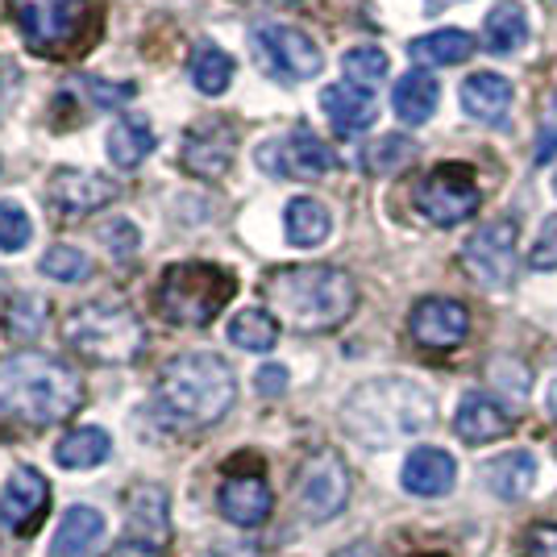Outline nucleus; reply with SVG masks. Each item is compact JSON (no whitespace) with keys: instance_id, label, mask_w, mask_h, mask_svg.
I'll return each instance as SVG.
<instances>
[{"instance_id":"9","label":"nucleus","mask_w":557,"mask_h":557,"mask_svg":"<svg viewBox=\"0 0 557 557\" xmlns=\"http://www.w3.org/2000/svg\"><path fill=\"white\" fill-rule=\"evenodd\" d=\"M9 13L34 54H63L79 38L88 0H9Z\"/></svg>"},{"instance_id":"7","label":"nucleus","mask_w":557,"mask_h":557,"mask_svg":"<svg viewBox=\"0 0 557 557\" xmlns=\"http://www.w3.org/2000/svg\"><path fill=\"white\" fill-rule=\"evenodd\" d=\"M483 205V187H479V175L474 166L466 163H442L433 166L417 187V209L429 225L437 230H454L470 221Z\"/></svg>"},{"instance_id":"25","label":"nucleus","mask_w":557,"mask_h":557,"mask_svg":"<svg viewBox=\"0 0 557 557\" xmlns=\"http://www.w3.org/2000/svg\"><path fill=\"white\" fill-rule=\"evenodd\" d=\"M437 100H442V88H437V79L429 71H408L392 92L395 116L404 125H424L429 116L437 113Z\"/></svg>"},{"instance_id":"11","label":"nucleus","mask_w":557,"mask_h":557,"mask_svg":"<svg viewBox=\"0 0 557 557\" xmlns=\"http://www.w3.org/2000/svg\"><path fill=\"white\" fill-rule=\"evenodd\" d=\"M516 242H520V225L511 216H495L487 225H479L462 246V271L479 287L504 292L516 278Z\"/></svg>"},{"instance_id":"38","label":"nucleus","mask_w":557,"mask_h":557,"mask_svg":"<svg viewBox=\"0 0 557 557\" xmlns=\"http://www.w3.org/2000/svg\"><path fill=\"white\" fill-rule=\"evenodd\" d=\"M96 237L109 246V255H113L116 262H129V258L138 255V246H141L138 230H134L129 221H121V216H116L113 225H100V230H96Z\"/></svg>"},{"instance_id":"18","label":"nucleus","mask_w":557,"mask_h":557,"mask_svg":"<svg viewBox=\"0 0 557 557\" xmlns=\"http://www.w3.org/2000/svg\"><path fill=\"white\" fill-rule=\"evenodd\" d=\"M399 483L408 495H420V499H442L454 491L458 483V462L437 449V445H417L408 458H404V470H399Z\"/></svg>"},{"instance_id":"30","label":"nucleus","mask_w":557,"mask_h":557,"mask_svg":"<svg viewBox=\"0 0 557 557\" xmlns=\"http://www.w3.org/2000/svg\"><path fill=\"white\" fill-rule=\"evenodd\" d=\"M483 42H487L491 54H516V50L529 42V17L520 4H495L483 22Z\"/></svg>"},{"instance_id":"15","label":"nucleus","mask_w":557,"mask_h":557,"mask_svg":"<svg viewBox=\"0 0 557 557\" xmlns=\"http://www.w3.org/2000/svg\"><path fill=\"white\" fill-rule=\"evenodd\" d=\"M47 508H50V483L34 466H17V470L9 474L4 491H0V524H4L9 533L29 536L42 524Z\"/></svg>"},{"instance_id":"13","label":"nucleus","mask_w":557,"mask_h":557,"mask_svg":"<svg viewBox=\"0 0 557 557\" xmlns=\"http://www.w3.org/2000/svg\"><path fill=\"white\" fill-rule=\"evenodd\" d=\"M237 154V129L221 116L196 121L180 141V166L196 180H221Z\"/></svg>"},{"instance_id":"1","label":"nucleus","mask_w":557,"mask_h":557,"mask_svg":"<svg viewBox=\"0 0 557 557\" xmlns=\"http://www.w3.org/2000/svg\"><path fill=\"white\" fill-rule=\"evenodd\" d=\"M84 404V379L63 358L17 349L0 358V412L34 429L71 420Z\"/></svg>"},{"instance_id":"28","label":"nucleus","mask_w":557,"mask_h":557,"mask_svg":"<svg viewBox=\"0 0 557 557\" xmlns=\"http://www.w3.org/2000/svg\"><path fill=\"white\" fill-rule=\"evenodd\" d=\"M283 230H287V242L292 246H300V250H312V246H321L329 233H333V216L321 200H312V196H296L287 212H283Z\"/></svg>"},{"instance_id":"36","label":"nucleus","mask_w":557,"mask_h":557,"mask_svg":"<svg viewBox=\"0 0 557 557\" xmlns=\"http://www.w3.org/2000/svg\"><path fill=\"white\" fill-rule=\"evenodd\" d=\"M417 159V146L412 138H404V134H387V138H379L374 146H367V171L371 175H392L399 166H408Z\"/></svg>"},{"instance_id":"50","label":"nucleus","mask_w":557,"mask_h":557,"mask_svg":"<svg viewBox=\"0 0 557 557\" xmlns=\"http://www.w3.org/2000/svg\"><path fill=\"white\" fill-rule=\"evenodd\" d=\"M267 4H287V0H267Z\"/></svg>"},{"instance_id":"39","label":"nucleus","mask_w":557,"mask_h":557,"mask_svg":"<svg viewBox=\"0 0 557 557\" xmlns=\"http://www.w3.org/2000/svg\"><path fill=\"white\" fill-rule=\"evenodd\" d=\"M84 92L92 96L96 109H121L134 100V84H109V79H96V75H84Z\"/></svg>"},{"instance_id":"4","label":"nucleus","mask_w":557,"mask_h":557,"mask_svg":"<svg viewBox=\"0 0 557 557\" xmlns=\"http://www.w3.org/2000/svg\"><path fill=\"white\" fill-rule=\"evenodd\" d=\"M437 420L433 395L420 392L408 379H371L346 399L342 424L358 445L383 449V445L408 442Z\"/></svg>"},{"instance_id":"29","label":"nucleus","mask_w":557,"mask_h":557,"mask_svg":"<svg viewBox=\"0 0 557 557\" xmlns=\"http://www.w3.org/2000/svg\"><path fill=\"white\" fill-rule=\"evenodd\" d=\"M474 50L479 47L466 29H433V34L417 38L408 54H412V63H424V67H454V63H466Z\"/></svg>"},{"instance_id":"42","label":"nucleus","mask_w":557,"mask_h":557,"mask_svg":"<svg viewBox=\"0 0 557 557\" xmlns=\"http://www.w3.org/2000/svg\"><path fill=\"white\" fill-rule=\"evenodd\" d=\"M22 96V67L13 59H0V116L9 113Z\"/></svg>"},{"instance_id":"43","label":"nucleus","mask_w":557,"mask_h":557,"mask_svg":"<svg viewBox=\"0 0 557 557\" xmlns=\"http://www.w3.org/2000/svg\"><path fill=\"white\" fill-rule=\"evenodd\" d=\"M524 557H557V524H533L524 533Z\"/></svg>"},{"instance_id":"21","label":"nucleus","mask_w":557,"mask_h":557,"mask_svg":"<svg viewBox=\"0 0 557 557\" xmlns=\"http://www.w3.org/2000/svg\"><path fill=\"white\" fill-rule=\"evenodd\" d=\"M462 109L483 125H508L511 109V79L499 71H479L462 84Z\"/></svg>"},{"instance_id":"26","label":"nucleus","mask_w":557,"mask_h":557,"mask_svg":"<svg viewBox=\"0 0 557 557\" xmlns=\"http://www.w3.org/2000/svg\"><path fill=\"white\" fill-rule=\"evenodd\" d=\"M125 516H129V529H134L138 541L163 545L166 536H171V524H166V491L163 487L129 491V499H125Z\"/></svg>"},{"instance_id":"24","label":"nucleus","mask_w":557,"mask_h":557,"mask_svg":"<svg viewBox=\"0 0 557 557\" xmlns=\"http://www.w3.org/2000/svg\"><path fill=\"white\" fill-rule=\"evenodd\" d=\"M104 150H109V163L121 166V171H134V166H141V163H146V154L154 150V129H150V121H146V116H138V113H125L113 129H109Z\"/></svg>"},{"instance_id":"12","label":"nucleus","mask_w":557,"mask_h":557,"mask_svg":"<svg viewBox=\"0 0 557 557\" xmlns=\"http://www.w3.org/2000/svg\"><path fill=\"white\" fill-rule=\"evenodd\" d=\"M255 163L275 180H321L337 166V154L312 129H292L283 138L262 141L255 150Z\"/></svg>"},{"instance_id":"35","label":"nucleus","mask_w":557,"mask_h":557,"mask_svg":"<svg viewBox=\"0 0 557 557\" xmlns=\"http://www.w3.org/2000/svg\"><path fill=\"white\" fill-rule=\"evenodd\" d=\"M38 271L59 283H79V278L92 275V258L75 246H50L47 255L38 258Z\"/></svg>"},{"instance_id":"19","label":"nucleus","mask_w":557,"mask_h":557,"mask_svg":"<svg viewBox=\"0 0 557 557\" xmlns=\"http://www.w3.org/2000/svg\"><path fill=\"white\" fill-rule=\"evenodd\" d=\"M321 113L329 116V125L342 134V138H354L362 129H371L374 116H379V104L367 88H354V84H329L321 92Z\"/></svg>"},{"instance_id":"22","label":"nucleus","mask_w":557,"mask_h":557,"mask_svg":"<svg viewBox=\"0 0 557 557\" xmlns=\"http://www.w3.org/2000/svg\"><path fill=\"white\" fill-rule=\"evenodd\" d=\"M479 479H483V487L495 495V499H524L536 483V458L529 449H511V454H499V458H491L483 470H479Z\"/></svg>"},{"instance_id":"5","label":"nucleus","mask_w":557,"mask_h":557,"mask_svg":"<svg viewBox=\"0 0 557 557\" xmlns=\"http://www.w3.org/2000/svg\"><path fill=\"white\" fill-rule=\"evenodd\" d=\"M71 354L96 367H125L146 349V325L125 300H88L71 308L63 321Z\"/></svg>"},{"instance_id":"8","label":"nucleus","mask_w":557,"mask_h":557,"mask_svg":"<svg viewBox=\"0 0 557 557\" xmlns=\"http://www.w3.org/2000/svg\"><path fill=\"white\" fill-rule=\"evenodd\" d=\"M250 47H255L258 67L267 71L271 79H283V84L312 79V75H321V67H325L321 47L304 29H296V25H283V22L255 25Z\"/></svg>"},{"instance_id":"47","label":"nucleus","mask_w":557,"mask_h":557,"mask_svg":"<svg viewBox=\"0 0 557 557\" xmlns=\"http://www.w3.org/2000/svg\"><path fill=\"white\" fill-rule=\"evenodd\" d=\"M545 412H549V417L557 420V379L549 383V395H545Z\"/></svg>"},{"instance_id":"16","label":"nucleus","mask_w":557,"mask_h":557,"mask_svg":"<svg viewBox=\"0 0 557 557\" xmlns=\"http://www.w3.org/2000/svg\"><path fill=\"white\" fill-rule=\"evenodd\" d=\"M408 333L424 349H458L470 333V312H466V304L449 300V296H429L412 308Z\"/></svg>"},{"instance_id":"33","label":"nucleus","mask_w":557,"mask_h":557,"mask_svg":"<svg viewBox=\"0 0 557 557\" xmlns=\"http://www.w3.org/2000/svg\"><path fill=\"white\" fill-rule=\"evenodd\" d=\"M47 321H50V300L47 296L25 292V296H17V300L9 304V312H4V333H9L13 342H34V337H42Z\"/></svg>"},{"instance_id":"37","label":"nucleus","mask_w":557,"mask_h":557,"mask_svg":"<svg viewBox=\"0 0 557 557\" xmlns=\"http://www.w3.org/2000/svg\"><path fill=\"white\" fill-rule=\"evenodd\" d=\"M29 237H34V225H29L22 205L0 200V250L4 255H17V250L29 246Z\"/></svg>"},{"instance_id":"27","label":"nucleus","mask_w":557,"mask_h":557,"mask_svg":"<svg viewBox=\"0 0 557 557\" xmlns=\"http://www.w3.org/2000/svg\"><path fill=\"white\" fill-rule=\"evenodd\" d=\"M109 454H113V437L104 429H92V424L71 429L67 437L54 445V462L63 470H96V466L109 462Z\"/></svg>"},{"instance_id":"17","label":"nucleus","mask_w":557,"mask_h":557,"mask_svg":"<svg viewBox=\"0 0 557 557\" xmlns=\"http://www.w3.org/2000/svg\"><path fill=\"white\" fill-rule=\"evenodd\" d=\"M116 200V184L96 175V171H75V166H63L54 171L47 184V205L63 216H88V212L104 209Z\"/></svg>"},{"instance_id":"46","label":"nucleus","mask_w":557,"mask_h":557,"mask_svg":"<svg viewBox=\"0 0 557 557\" xmlns=\"http://www.w3.org/2000/svg\"><path fill=\"white\" fill-rule=\"evenodd\" d=\"M333 557H379V549H374V545H367V541H358V545H346V549H337Z\"/></svg>"},{"instance_id":"14","label":"nucleus","mask_w":557,"mask_h":557,"mask_svg":"<svg viewBox=\"0 0 557 557\" xmlns=\"http://www.w3.org/2000/svg\"><path fill=\"white\" fill-rule=\"evenodd\" d=\"M216 508L221 516L237 524V529H258V524H267L271 520V508H275V495L267 487V479H262V466H250V470H242V466L233 462L230 474H225V483L216 491Z\"/></svg>"},{"instance_id":"23","label":"nucleus","mask_w":557,"mask_h":557,"mask_svg":"<svg viewBox=\"0 0 557 557\" xmlns=\"http://www.w3.org/2000/svg\"><path fill=\"white\" fill-rule=\"evenodd\" d=\"M100 536H104V516L88 504H75L50 536V557H88Z\"/></svg>"},{"instance_id":"6","label":"nucleus","mask_w":557,"mask_h":557,"mask_svg":"<svg viewBox=\"0 0 557 557\" xmlns=\"http://www.w3.org/2000/svg\"><path fill=\"white\" fill-rule=\"evenodd\" d=\"M237 278L216 262H180L159 278V312L171 325H212V317L233 300Z\"/></svg>"},{"instance_id":"32","label":"nucleus","mask_w":557,"mask_h":557,"mask_svg":"<svg viewBox=\"0 0 557 557\" xmlns=\"http://www.w3.org/2000/svg\"><path fill=\"white\" fill-rule=\"evenodd\" d=\"M230 342L237 349H250V354H267L278 342V321L262 308H246L230 321Z\"/></svg>"},{"instance_id":"20","label":"nucleus","mask_w":557,"mask_h":557,"mask_svg":"<svg viewBox=\"0 0 557 557\" xmlns=\"http://www.w3.org/2000/svg\"><path fill=\"white\" fill-rule=\"evenodd\" d=\"M454 433L470 445H487V442H499V437H508L511 433V417L508 408L499 404V399H491V395H466L462 404H458V417H454Z\"/></svg>"},{"instance_id":"40","label":"nucleus","mask_w":557,"mask_h":557,"mask_svg":"<svg viewBox=\"0 0 557 557\" xmlns=\"http://www.w3.org/2000/svg\"><path fill=\"white\" fill-rule=\"evenodd\" d=\"M529 267L533 271H557V216H549L536 233L533 250H529Z\"/></svg>"},{"instance_id":"41","label":"nucleus","mask_w":557,"mask_h":557,"mask_svg":"<svg viewBox=\"0 0 557 557\" xmlns=\"http://www.w3.org/2000/svg\"><path fill=\"white\" fill-rule=\"evenodd\" d=\"M557 154V96L545 100V113L536 125V163H549Z\"/></svg>"},{"instance_id":"49","label":"nucleus","mask_w":557,"mask_h":557,"mask_svg":"<svg viewBox=\"0 0 557 557\" xmlns=\"http://www.w3.org/2000/svg\"><path fill=\"white\" fill-rule=\"evenodd\" d=\"M205 557H255V554H246V549H212Z\"/></svg>"},{"instance_id":"44","label":"nucleus","mask_w":557,"mask_h":557,"mask_svg":"<svg viewBox=\"0 0 557 557\" xmlns=\"http://www.w3.org/2000/svg\"><path fill=\"white\" fill-rule=\"evenodd\" d=\"M104 557H163V549H159V545H150V541H138V536H129V541L113 545V554H104Z\"/></svg>"},{"instance_id":"31","label":"nucleus","mask_w":557,"mask_h":557,"mask_svg":"<svg viewBox=\"0 0 557 557\" xmlns=\"http://www.w3.org/2000/svg\"><path fill=\"white\" fill-rule=\"evenodd\" d=\"M187 75H191L196 92L221 96L225 88H230V79H233V59H230V50H221L216 42H200V47L191 50V63H187Z\"/></svg>"},{"instance_id":"45","label":"nucleus","mask_w":557,"mask_h":557,"mask_svg":"<svg viewBox=\"0 0 557 557\" xmlns=\"http://www.w3.org/2000/svg\"><path fill=\"white\" fill-rule=\"evenodd\" d=\"M258 392L283 395L287 392V371H283V367H262V371H258Z\"/></svg>"},{"instance_id":"10","label":"nucleus","mask_w":557,"mask_h":557,"mask_svg":"<svg viewBox=\"0 0 557 557\" xmlns=\"http://www.w3.org/2000/svg\"><path fill=\"white\" fill-rule=\"evenodd\" d=\"M349 487H354V479H349L346 458L333 449H317L296 470V508L304 520L325 524L349 504Z\"/></svg>"},{"instance_id":"48","label":"nucleus","mask_w":557,"mask_h":557,"mask_svg":"<svg viewBox=\"0 0 557 557\" xmlns=\"http://www.w3.org/2000/svg\"><path fill=\"white\" fill-rule=\"evenodd\" d=\"M449 4H458V0H424L429 13H442V9H449Z\"/></svg>"},{"instance_id":"2","label":"nucleus","mask_w":557,"mask_h":557,"mask_svg":"<svg viewBox=\"0 0 557 557\" xmlns=\"http://www.w3.org/2000/svg\"><path fill=\"white\" fill-rule=\"evenodd\" d=\"M262 296L271 304L283 325L300 329V333H329V329L346 325L358 287L342 267H278L262 283Z\"/></svg>"},{"instance_id":"51","label":"nucleus","mask_w":557,"mask_h":557,"mask_svg":"<svg viewBox=\"0 0 557 557\" xmlns=\"http://www.w3.org/2000/svg\"><path fill=\"white\" fill-rule=\"evenodd\" d=\"M554 191H557V175H554Z\"/></svg>"},{"instance_id":"3","label":"nucleus","mask_w":557,"mask_h":557,"mask_svg":"<svg viewBox=\"0 0 557 557\" xmlns=\"http://www.w3.org/2000/svg\"><path fill=\"white\" fill-rule=\"evenodd\" d=\"M233 399H237V379L230 362L205 349L171 358L154 383V408L175 429H209L230 412Z\"/></svg>"},{"instance_id":"34","label":"nucleus","mask_w":557,"mask_h":557,"mask_svg":"<svg viewBox=\"0 0 557 557\" xmlns=\"http://www.w3.org/2000/svg\"><path fill=\"white\" fill-rule=\"evenodd\" d=\"M342 71H346V79L354 88H379L383 79H387V54L379 47H354L346 50V59H342Z\"/></svg>"}]
</instances>
